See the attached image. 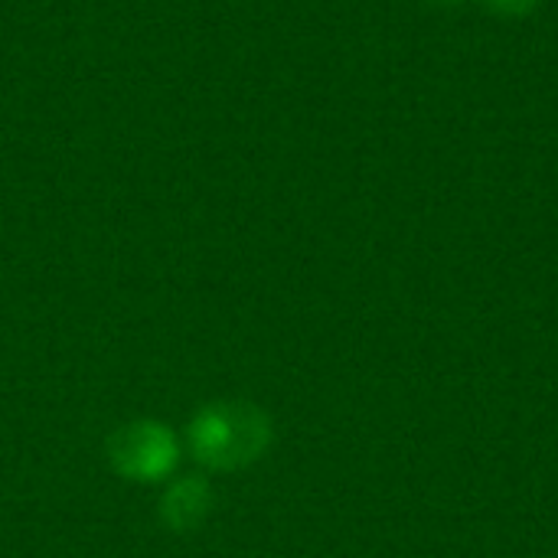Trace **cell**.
<instances>
[{"mask_svg": "<svg viewBox=\"0 0 558 558\" xmlns=\"http://www.w3.org/2000/svg\"><path fill=\"white\" fill-rule=\"evenodd\" d=\"M268 438H271L268 418L245 402L206 405L193 415L186 428V445L193 458L216 471H229L255 461L268 448Z\"/></svg>", "mask_w": 558, "mask_h": 558, "instance_id": "1", "label": "cell"}, {"mask_svg": "<svg viewBox=\"0 0 558 558\" xmlns=\"http://www.w3.org/2000/svg\"><path fill=\"white\" fill-rule=\"evenodd\" d=\"M494 10H500V13H507V16H523V13H530L539 0H487Z\"/></svg>", "mask_w": 558, "mask_h": 558, "instance_id": "4", "label": "cell"}, {"mask_svg": "<svg viewBox=\"0 0 558 558\" xmlns=\"http://www.w3.org/2000/svg\"><path fill=\"white\" fill-rule=\"evenodd\" d=\"M108 458L121 477L137 484H154L173 474L180 461V441L160 422H134L111 435Z\"/></svg>", "mask_w": 558, "mask_h": 558, "instance_id": "2", "label": "cell"}, {"mask_svg": "<svg viewBox=\"0 0 558 558\" xmlns=\"http://www.w3.org/2000/svg\"><path fill=\"white\" fill-rule=\"evenodd\" d=\"M209 487L199 477H180L177 484L167 487L160 513L167 520V526L173 530H193L206 513H209Z\"/></svg>", "mask_w": 558, "mask_h": 558, "instance_id": "3", "label": "cell"}]
</instances>
